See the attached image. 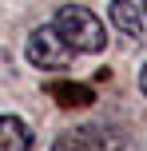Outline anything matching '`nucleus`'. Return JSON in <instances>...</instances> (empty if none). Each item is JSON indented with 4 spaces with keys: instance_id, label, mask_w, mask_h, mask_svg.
Segmentation results:
<instances>
[{
    "instance_id": "nucleus-1",
    "label": "nucleus",
    "mask_w": 147,
    "mask_h": 151,
    "mask_svg": "<svg viewBox=\"0 0 147 151\" xmlns=\"http://www.w3.org/2000/svg\"><path fill=\"white\" fill-rule=\"evenodd\" d=\"M48 24L64 36V44H68L76 56H80V52L92 56V52H103V48H108V32H103L100 16L87 12V8H80V4H64V8H56V16H52Z\"/></svg>"
},
{
    "instance_id": "nucleus-2",
    "label": "nucleus",
    "mask_w": 147,
    "mask_h": 151,
    "mask_svg": "<svg viewBox=\"0 0 147 151\" xmlns=\"http://www.w3.org/2000/svg\"><path fill=\"white\" fill-rule=\"evenodd\" d=\"M52 151H131V147H127V135L111 123H80L56 135Z\"/></svg>"
},
{
    "instance_id": "nucleus-3",
    "label": "nucleus",
    "mask_w": 147,
    "mask_h": 151,
    "mask_svg": "<svg viewBox=\"0 0 147 151\" xmlns=\"http://www.w3.org/2000/svg\"><path fill=\"white\" fill-rule=\"evenodd\" d=\"M28 60L36 64L40 72H64L72 60H76V52L64 44V36L52 28V24H40V28L28 32Z\"/></svg>"
},
{
    "instance_id": "nucleus-4",
    "label": "nucleus",
    "mask_w": 147,
    "mask_h": 151,
    "mask_svg": "<svg viewBox=\"0 0 147 151\" xmlns=\"http://www.w3.org/2000/svg\"><path fill=\"white\" fill-rule=\"evenodd\" d=\"M111 20H115V28L123 32L131 44L143 40V8L139 4H131V0H111Z\"/></svg>"
},
{
    "instance_id": "nucleus-5",
    "label": "nucleus",
    "mask_w": 147,
    "mask_h": 151,
    "mask_svg": "<svg viewBox=\"0 0 147 151\" xmlns=\"http://www.w3.org/2000/svg\"><path fill=\"white\" fill-rule=\"evenodd\" d=\"M0 151H32V131L16 115H0Z\"/></svg>"
},
{
    "instance_id": "nucleus-6",
    "label": "nucleus",
    "mask_w": 147,
    "mask_h": 151,
    "mask_svg": "<svg viewBox=\"0 0 147 151\" xmlns=\"http://www.w3.org/2000/svg\"><path fill=\"white\" fill-rule=\"evenodd\" d=\"M52 96H56V99H64V107H80V104H87V99H92V91H87V88H76V83H72V88L52 83Z\"/></svg>"
},
{
    "instance_id": "nucleus-7",
    "label": "nucleus",
    "mask_w": 147,
    "mask_h": 151,
    "mask_svg": "<svg viewBox=\"0 0 147 151\" xmlns=\"http://www.w3.org/2000/svg\"><path fill=\"white\" fill-rule=\"evenodd\" d=\"M139 88H143V96H147V64H143V72H139Z\"/></svg>"
},
{
    "instance_id": "nucleus-8",
    "label": "nucleus",
    "mask_w": 147,
    "mask_h": 151,
    "mask_svg": "<svg viewBox=\"0 0 147 151\" xmlns=\"http://www.w3.org/2000/svg\"><path fill=\"white\" fill-rule=\"evenodd\" d=\"M143 12H147V0H143Z\"/></svg>"
}]
</instances>
